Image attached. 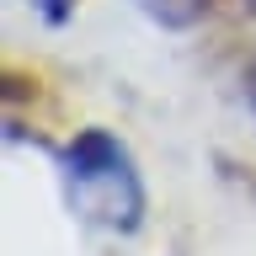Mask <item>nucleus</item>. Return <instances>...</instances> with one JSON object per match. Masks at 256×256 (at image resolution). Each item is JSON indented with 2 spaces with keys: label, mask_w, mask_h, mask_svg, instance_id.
Here are the masks:
<instances>
[{
  "label": "nucleus",
  "mask_w": 256,
  "mask_h": 256,
  "mask_svg": "<svg viewBox=\"0 0 256 256\" xmlns=\"http://www.w3.org/2000/svg\"><path fill=\"white\" fill-rule=\"evenodd\" d=\"M64 187H70L75 214L107 224V230H139L144 182L134 171V155L112 134L86 128V134L70 139V150H64Z\"/></svg>",
  "instance_id": "f257e3e1"
},
{
  "label": "nucleus",
  "mask_w": 256,
  "mask_h": 256,
  "mask_svg": "<svg viewBox=\"0 0 256 256\" xmlns=\"http://www.w3.org/2000/svg\"><path fill=\"white\" fill-rule=\"evenodd\" d=\"M150 22H160V27H171V32H182V27H192V22H203L208 16V0H134Z\"/></svg>",
  "instance_id": "f03ea898"
},
{
  "label": "nucleus",
  "mask_w": 256,
  "mask_h": 256,
  "mask_svg": "<svg viewBox=\"0 0 256 256\" xmlns=\"http://www.w3.org/2000/svg\"><path fill=\"white\" fill-rule=\"evenodd\" d=\"M32 11L43 16L48 27H64V22L75 16V0H32Z\"/></svg>",
  "instance_id": "7ed1b4c3"
},
{
  "label": "nucleus",
  "mask_w": 256,
  "mask_h": 256,
  "mask_svg": "<svg viewBox=\"0 0 256 256\" xmlns=\"http://www.w3.org/2000/svg\"><path fill=\"white\" fill-rule=\"evenodd\" d=\"M246 107H251V118H256V64L246 70Z\"/></svg>",
  "instance_id": "20e7f679"
},
{
  "label": "nucleus",
  "mask_w": 256,
  "mask_h": 256,
  "mask_svg": "<svg viewBox=\"0 0 256 256\" xmlns=\"http://www.w3.org/2000/svg\"><path fill=\"white\" fill-rule=\"evenodd\" d=\"M246 6H251V11H256V0H246Z\"/></svg>",
  "instance_id": "39448f33"
}]
</instances>
